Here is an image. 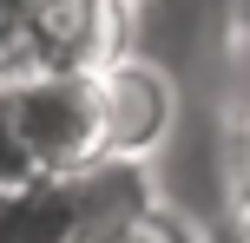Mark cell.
Wrapping results in <instances>:
<instances>
[{
    "instance_id": "6da1fadb",
    "label": "cell",
    "mask_w": 250,
    "mask_h": 243,
    "mask_svg": "<svg viewBox=\"0 0 250 243\" xmlns=\"http://www.w3.org/2000/svg\"><path fill=\"white\" fill-rule=\"evenodd\" d=\"M151 158H99L66 178H26L0 184V243H79L99 224H119L132 210H151Z\"/></svg>"
},
{
    "instance_id": "7a4b0ae2",
    "label": "cell",
    "mask_w": 250,
    "mask_h": 243,
    "mask_svg": "<svg viewBox=\"0 0 250 243\" xmlns=\"http://www.w3.org/2000/svg\"><path fill=\"white\" fill-rule=\"evenodd\" d=\"M0 92L13 105L26 151L46 178L86 171L105 158V99H99V66H46V59H13L0 66Z\"/></svg>"
},
{
    "instance_id": "3957f363",
    "label": "cell",
    "mask_w": 250,
    "mask_h": 243,
    "mask_svg": "<svg viewBox=\"0 0 250 243\" xmlns=\"http://www.w3.org/2000/svg\"><path fill=\"white\" fill-rule=\"evenodd\" d=\"M99 99H105V158H151L178 125V79L132 46L99 66Z\"/></svg>"
},
{
    "instance_id": "277c9868",
    "label": "cell",
    "mask_w": 250,
    "mask_h": 243,
    "mask_svg": "<svg viewBox=\"0 0 250 243\" xmlns=\"http://www.w3.org/2000/svg\"><path fill=\"white\" fill-rule=\"evenodd\" d=\"M125 0H20V59L105 66L125 53Z\"/></svg>"
},
{
    "instance_id": "5b68a950",
    "label": "cell",
    "mask_w": 250,
    "mask_h": 243,
    "mask_svg": "<svg viewBox=\"0 0 250 243\" xmlns=\"http://www.w3.org/2000/svg\"><path fill=\"white\" fill-rule=\"evenodd\" d=\"M79 243H191V237H185L178 217H165V210L151 204V210H132V217H119V224H99V230L79 237Z\"/></svg>"
},
{
    "instance_id": "8992f818",
    "label": "cell",
    "mask_w": 250,
    "mask_h": 243,
    "mask_svg": "<svg viewBox=\"0 0 250 243\" xmlns=\"http://www.w3.org/2000/svg\"><path fill=\"white\" fill-rule=\"evenodd\" d=\"M26 178H40V165H33V151H26L20 125H13L7 92H0V184H26Z\"/></svg>"
},
{
    "instance_id": "52a82bcc",
    "label": "cell",
    "mask_w": 250,
    "mask_h": 243,
    "mask_svg": "<svg viewBox=\"0 0 250 243\" xmlns=\"http://www.w3.org/2000/svg\"><path fill=\"white\" fill-rule=\"evenodd\" d=\"M230 59L250 73V0H230Z\"/></svg>"
},
{
    "instance_id": "ba28073f",
    "label": "cell",
    "mask_w": 250,
    "mask_h": 243,
    "mask_svg": "<svg viewBox=\"0 0 250 243\" xmlns=\"http://www.w3.org/2000/svg\"><path fill=\"white\" fill-rule=\"evenodd\" d=\"M125 7H145V0H125Z\"/></svg>"
}]
</instances>
